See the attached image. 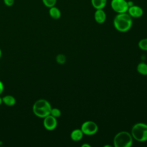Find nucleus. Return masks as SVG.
I'll return each mask as SVG.
<instances>
[{
	"instance_id": "1",
	"label": "nucleus",
	"mask_w": 147,
	"mask_h": 147,
	"mask_svg": "<svg viewBox=\"0 0 147 147\" xmlns=\"http://www.w3.org/2000/svg\"><path fill=\"white\" fill-rule=\"evenodd\" d=\"M132 24V17L127 13L117 14L113 20L115 29L120 32H127L131 29Z\"/></svg>"
},
{
	"instance_id": "2",
	"label": "nucleus",
	"mask_w": 147,
	"mask_h": 147,
	"mask_svg": "<svg viewBox=\"0 0 147 147\" xmlns=\"http://www.w3.org/2000/svg\"><path fill=\"white\" fill-rule=\"evenodd\" d=\"M52 107L50 103L44 99H40L35 102L33 106L34 114L39 118H44L50 114Z\"/></svg>"
},
{
	"instance_id": "3",
	"label": "nucleus",
	"mask_w": 147,
	"mask_h": 147,
	"mask_svg": "<svg viewBox=\"0 0 147 147\" xmlns=\"http://www.w3.org/2000/svg\"><path fill=\"white\" fill-rule=\"evenodd\" d=\"M113 142L115 147H130L133 144V137L128 131H122L115 136Z\"/></svg>"
},
{
	"instance_id": "4",
	"label": "nucleus",
	"mask_w": 147,
	"mask_h": 147,
	"mask_svg": "<svg viewBox=\"0 0 147 147\" xmlns=\"http://www.w3.org/2000/svg\"><path fill=\"white\" fill-rule=\"evenodd\" d=\"M131 135L137 141H147V124L140 122L134 125L131 128Z\"/></svg>"
},
{
	"instance_id": "5",
	"label": "nucleus",
	"mask_w": 147,
	"mask_h": 147,
	"mask_svg": "<svg viewBox=\"0 0 147 147\" xmlns=\"http://www.w3.org/2000/svg\"><path fill=\"white\" fill-rule=\"evenodd\" d=\"M110 6L111 9L118 14L127 13L129 8L126 0H111Z\"/></svg>"
},
{
	"instance_id": "6",
	"label": "nucleus",
	"mask_w": 147,
	"mask_h": 147,
	"mask_svg": "<svg viewBox=\"0 0 147 147\" xmlns=\"http://www.w3.org/2000/svg\"><path fill=\"white\" fill-rule=\"evenodd\" d=\"M80 129L84 134L92 136L98 131V127L97 124L94 121H87L82 123Z\"/></svg>"
},
{
	"instance_id": "7",
	"label": "nucleus",
	"mask_w": 147,
	"mask_h": 147,
	"mask_svg": "<svg viewBox=\"0 0 147 147\" xmlns=\"http://www.w3.org/2000/svg\"><path fill=\"white\" fill-rule=\"evenodd\" d=\"M43 125L45 129L51 131L56 129L57 125L56 118L53 117L51 114L44 118Z\"/></svg>"
},
{
	"instance_id": "8",
	"label": "nucleus",
	"mask_w": 147,
	"mask_h": 147,
	"mask_svg": "<svg viewBox=\"0 0 147 147\" xmlns=\"http://www.w3.org/2000/svg\"><path fill=\"white\" fill-rule=\"evenodd\" d=\"M127 12L132 18H140L144 14V11L142 7L134 5L129 6Z\"/></svg>"
},
{
	"instance_id": "9",
	"label": "nucleus",
	"mask_w": 147,
	"mask_h": 147,
	"mask_svg": "<svg viewBox=\"0 0 147 147\" xmlns=\"http://www.w3.org/2000/svg\"><path fill=\"white\" fill-rule=\"evenodd\" d=\"M94 19L99 24L104 23L106 19V14L103 9H96L94 13Z\"/></svg>"
},
{
	"instance_id": "10",
	"label": "nucleus",
	"mask_w": 147,
	"mask_h": 147,
	"mask_svg": "<svg viewBox=\"0 0 147 147\" xmlns=\"http://www.w3.org/2000/svg\"><path fill=\"white\" fill-rule=\"evenodd\" d=\"M83 134H84L80 129H76L72 131L70 137L72 140L74 141H79L83 138Z\"/></svg>"
},
{
	"instance_id": "11",
	"label": "nucleus",
	"mask_w": 147,
	"mask_h": 147,
	"mask_svg": "<svg viewBox=\"0 0 147 147\" xmlns=\"http://www.w3.org/2000/svg\"><path fill=\"white\" fill-rule=\"evenodd\" d=\"M49 14L53 19L57 20L61 17V11L59 8L54 6L49 8Z\"/></svg>"
},
{
	"instance_id": "12",
	"label": "nucleus",
	"mask_w": 147,
	"mask_h": 147,
	"mask_svg": "<svg viewBox=\"0 0 147 147\" xmlns=\"http://www.w3.org/2000/svg\"><path fill=\"white\" fill-rule=\"evenodd\" d=\"M92 7L96 9H103L107 3V0H91Z\"/></svg>"
},
{
	"instance_id": "13",
	"label": "nucleus",
	"mask_w": 147,
	"mask_h": 147,
	"mask_svg": "<svg viewBox=\"0 0 147 147\" xmlns=\"http://www.w3.org/2000/svg\"><path fill=\"white\" fill-rule=\"evenodd\" d=\"M2 102L8 106H12L16 104V100L15 98L10 95L5 96L2 98Z\"/></svg>"
},
{
	"instance_id": "14",
	"label": "nucleus",
	"mask_w": 147,
	"mask_h": 147,
	"mask_svg": "<svg viewBox=\"0 0 147 147\" xmlns=\"http://www.w3.org/2000/svg\"><path fill=\"white\" fill-rule=\"evenodd\" d=\"M137 72L142 75H147V64L145 63H140L137 67Z\"/></svg>"
},
{
	"instance_id": "15",
	"label": "nucleus",
	"mask_w": 147,
	"mask_h": 147,
	"mask_svg": "<svg viewBox=\"0 0 147 147\" xmlns=\"http://www.w3.org/2000/svg\"><path fill=\"white\" fill-rule=\"evenodd\" d=\"M138 46L141 49L147 51V38L141 40L138 43Z\"/></svg>"
},
{
	"instance_id": "16",
	"label": "nucleus",
	"mask_w": 147,
	"mask_h": 147,
	"mask_svg": "<svg viewBox=\"0 0 147 147\" xmlns=\"http://www.w3.org/2000/svg\"><path fill=\"white\" fill-rule=\"evenodd\" d=\"M56 61L59 64H63L66 61V57L63 54H59L56 57Z\"/></svg>"
},
{
	"instance_id": "17",
	"label": "nucleus",
	"mask_w": 147,
	"mask_h": 147,
	"mask_svg": "<svg viewBox=\"0 0 147 147\" xmlns=\"http://www.w3.org/2000/svg\"><path fill=\"white\" fill-rule=\"evenodd\" d=\"M42 1L44 5L48 8H50L51 7L55 6L57 2V0H42Z\"/></svg>"
},
{
	"instance_id": "18",
	"label": "nucleus",
	"mask_w": 147,
	"mask_h": 147,
	"mask_svg": "<svg viewBox=\"0 0 147 147\" xmlns=\"http://www.w3.org/2000/svg\"><path fill=\"white\" fill-rule=\"evenodd\" d=\"M50 114L55 118H58L60 117L61 113L60 110L57 108H52Z\"/></svg>"
},
{
	"instance_id": "19",
	"label": "nucleus",
	"mask_w": 147,
	"mask_h": 147,
	"mask_svg": "<svg viewBox=\"0 0 147 147\" xmlns=\"http://www.w3.org/2000/svg\"><path fill=\"white\" fill-rule=\"evenodd\" d=\"M3 2L7 6H11L14 3V0H3Z\"/></svg>"
},
{
	"instance_id": "20",
	"label": "nucleus",
	"mask_w": 147,
	"mask_h": 147,
	"mask_svg": "<svg viewBox=\"0 0 147 147\" xmlns=\"http://www.w3.org/2000/svg\"><path fill=\"white\" fill-rule=\"evenodd\" d=\"M4 90V86L3 83L0 80V95L2 93V92Z\"/></svg>"
},
{
	"instance_id": "21",
	"label": "nucleus",
	"mask_w": 147,
	"mask_h": 147,
	"mask_svg": "<svg viewBox=\"0 0 147 147\" xmlns=\"http://www.w3.org/2000/svg\"><path fill=\"white\" fill-rule=\"evenodd\" d=\"M82 147H91V145L89 144L84 143L82 145Z\"/></svg>"
},
{
	"instance_id": "22",
	"label": "nucleus",
	"mask_w": 147,
	"mask_h": 147,
	"mask_svg": "<svg viewBox=\"0 0 147 147\" xmlns=\"http://www.w3.org/2000/svg\"><path fill=\"white\" fill-rule=\"evenodd\" d=\"M2 98L0 97V106L2 104Z\"/></svg>"
},
{
	"instance_id": "23",
	"label": "nucleus",
	"mask_w": 147,
	"mask_h": 147,
	"mask_svg": "<svg viewBox=\"0 0 147 147\" xmlns=\"http://www.w3.org/2000/svg\"><path fill=\"white\" fill-rule=\"evenodd\" d=\"M105 147H111V145H105L104 146Z\"/></svg>"
},
{
	"instance_id": "24",
	"label": "nucleus",
	"mask_w": 147,
	"mask_h": 147,
	"mask_svg": "<svg viewBox=\"0 0 147 147\" xmlns=\"http://www.w3.org/2000/svg\"><path fill=\"white\" fill-rule=\"evenodd\" d=\"M1 55H2V51H1V48H0V59H1Z\"/></svg>"
},
{
	"instance_id": "25",
	"label": "nucleus",
	"mask_w": 147,
	"mask_h": 147,
	"mask_svg": "<svg viewBox=\"0 0 147 147\" xmlns=\"http://www.w3.org/2000/svg\"><path fill=\"white\" fill-rule=\"evenodd\" d=\"M2 144V142L1 141H0V146H1Z\"/></svg>"
}]
</instances>
